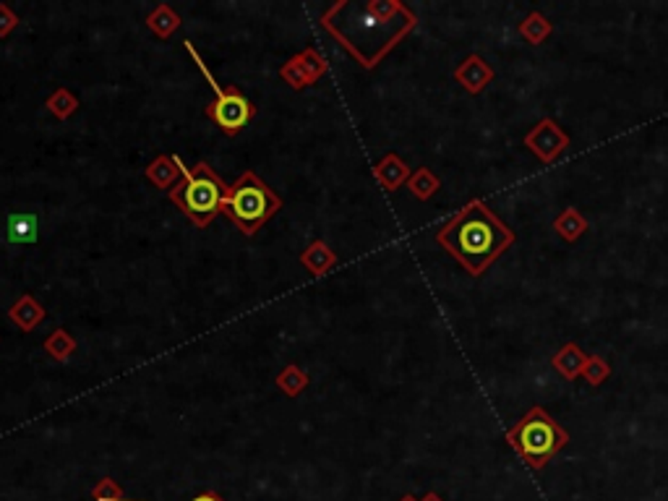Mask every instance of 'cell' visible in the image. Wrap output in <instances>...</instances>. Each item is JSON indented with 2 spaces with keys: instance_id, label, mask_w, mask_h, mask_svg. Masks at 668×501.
<instances>
[{
  "instance_id": "1",
  "label": "cell",
  "mask_w": 668,
  "mask_h": 501,
  "mask_svg": "<svg viewBox=\"0 0 668 501\" xmlns=\"http://www.w3.org/2000/svg\"><path fill=\"white\" fill-rule=\"evenodd\" d=\"M322 26L363 66L376 69L415 26V14L400 0H340L322 16Z\"/></svg>"
},
{
  "instance_id": "26",
  "label": "cell",
  "mask_w": 668,
  "mask_h": 501,
  "mask_svg": "<svg viewBox=\"0 0 668 501\" xmlns=\"http://www.w3.org/2000/svg\"><path fill=\"white\" fill-rule=\"evenodd\" d=\"M120 501H136V499H120ZM191 501H225L220 494H214V491H204V494H199L196 499Z\"/></svg>"
},
{
  "instance_id": "24",
  "label": "cell",
  "mask_w": 668,
  "mask_h": 501,
  "mask_svg": "<svg viewBox=\"0 0 668 501\" xmlns=\"http://www.w3.org/2000/svg\"><path fill=\"white\" fill-rule=\"evenodd\" d=\"M92 499L94 501H120V499H126V494H123V488H120L113 478H102L92 488Z\"/></svg>"
},
{
  "instance_id": "15",
  "label": "cell",
  "mask_w": 668,
  "mask_h": 501,
  "mask_svg": "<svg viewBox=\"0 0 668 501\" xmlns=\"http://www.w3.org/2000/svg\"><path fill=\"white\" fill-rule=\"evenodd\" d=\"M551 364L567 382H575L577 376H582V368L588 364V355L582 353V347L577 342H567L564 347L556 350Z\"/></svg>"
},
{
  "instance_id": "27",
  "label": "cell",
  "mask_w": 668,
  "mask_h": 501,
  "mask_svg": "<svg viewBox=\"0 0 668 501\" xmlns=\"http://www.w3.org/2000/svg\"><path fill=\"white\" fill-rule=\"evenodd\" d=\"M420 501H444V499H441L438 494H434V491H428V494H426V496H423Z\"/></svg>"
},
{
  "instance_id": "14",
  "label": "cell",
  "mask_w": 668,
  "mask_h": 501,
  "mask_svg": "<svg viewBox=\"0 0 668 501\" xmlns=\"http://www.w3.org/2000/svg\"><path fill=\"white\" fill-rule=\"evenodd\" d=\"M337 253L329 249L324 241H311L308 249L300 253V264L314 274V277H322V274H329L334 267H337Z\"/></svg>"
},
{
  "instance_id": "12",
  "label": "cell",
  "mask_w": 668,
  "mask_h": 501,
  "mask_svg": "<svg viewBox=\"0 0 668 501\" xmlns=\"http://www.w3.org/2000/svg\"><path fill=\"white\" fill-rule=\"evenodd\" d=\"M5 238L8 243H24L34 246L40 238V220L34 212H14L5 222Z\"/></svg>"
},
{
  "instance_id": "13",
  "label": "cell",
  "mask_w": 668,
  "mask_h": 501,
  "mask_svg": "<svg viewBox=\"0 0 668 501\" xmlns=\"http://www.w3.org/2000/svg\"><path fill=\"white\" fill-rule=\"evenodd\" d=\"M181 157L178 155H160L155 162H149L146 167V178L155 183L157 188H167L173 191L178 183L183 181V170H181Z\"/></svg>"
},
{
  "instance_id": "9",
  "label": "cell",
  "mask_w": 668,
  "mask_h": 501,
  "mask_svg": "<svg viewBox=\"0 0 668 501\" xmlns=\"http://www.w3.org/2000/svg\"><path fill=\"white\" fill-rule=\"evenodd\" d=\"M494 76H496L494 66L485 58H481V55H467L460 66L455 69V81L465 91H470V94H481L494 81Z\"/></svg>"
},
{
  "instance_id": "6",
  "label": "cell",
  "mask_w": 668,
  "mask_h": 501,
  "mask_svg": "<svg viewBox=\"0 0 668 501\" xmlns=\"http://www.w3.org/2000/svg\"><path fill=\"white\" fill-rule=\"evenodd\" d=\"M185 50H188V55L193 58V63H196V69L204 73V79H207V84L212 87L214 91V102H209L207 105V118L222 131V134H228V137H238L251 120H254L256 115V105L243 94V91L238 90V87H232V84H220L214 76H212V71L207 69V63L199 58V52H196V47L191 40H185L183 43Z\"/></svg>"
},
{
  "instance_id": "19",
  "label": "cell",
  "mask_w": 668,
  "mask_h": 501,
  "mask_svg": "<svg viewBox=\"0 0 668 501\" xmlns=\"http://www.w3.org/2000/svg\"><path fill=\"white\" fill-rule=\"evenodd\" d=\"M42 347H45V353L52 358V361L66 364L71 355L76 353V340H73V335H71L69 329L58 326V329H52V332L47 335V340L42 342Z\"/></svg>"
},
{
  "instance_id": "23",
  "label": "cell",
  "mask_w": 668,
  "mask_h": 501,
  "mask_svg": "<svg viewBox=\"0 0 668 501\" xmlns=\"http://www.w3.org/2000/svg\"><path fill=\"white\" fill-rule=\"evenodd\" d=\"M582 376L590 387H600L608 376H611V365L600 355H588V364L582 368Z\"/></svg>"
},
{
  "instance_id": "5",
  "label": "cell",
  "mask_w": 668,
  "mask_h": 501,
  "mask_svg": "<svg viewBox=\"0 0 668 501\" xmlns=\"http://www.w3.org/2000/svg\"><path fill=\"white\" fill-rule=\"evenodd\" d=\"M279 209H282V199L254 170H246L232 183L225 202L220 206V212L228 214L232 225L249 238L264 228Z\"/></svg>"
},
{
  "instance_id": "18",
  "label": "cell",
  "mask_w": 668,
  "mask_h": 501,
  "mask_svg": "<svg viewBox=\"0 0 668 501\" xmlns=\"http://www.w3.org/2000/svg\"><path fill=\"white\" fill-rule=\"evenodd\" d=\"M181 16L167 5V3H162L157 5L149 16H146V26L160 37V40H170L178 29H181Z\"/></svg>"
},
{
  "instance_id": "25",
  "label": "cell",
  "mask_w": 668,
  "mask_h": 501,
  "mask_svg": "<svg viewBox=\"0 0 668 501\" xmlns=\"http://www.w3.org/2000/svg\"><path fill=\"white\" fill-rule=\"evenodd\" d=\"M19 24H22L19 14H16V11H11V5L0 3V40L11 37V32H14Z\"/></svg>"
},
{
  "instance_id": "7",
  "label": "cell",
  "mask_w": 668,
  "mask_h": 501,
  "mask_svg": "<svg viewBox=\"0 0 668 501\" xmlns=\"http://www.w3.org/2000/svg\"><path fill=\"white\" fill-rule=\"evenodd\" d=\"M522 141L543 165H553L561 157V152L569 147V134L553 118H543L525 134Z\"/></svg>"
},
{
  "instance_id": "4",
  "label": "cell",
  "mask_w": 668,
  "mask_h": 501,
  "mask_svg": "<svg viewBox=\"0 0 668 501\" xmlns=\"http://www.w3.org/2000/svg\"><path fill=\"white\" fill-rule=\"evenodd\" d=\"M181 170H183V181L173 191H167V196L193 225L209 228L212 220L220 214V206L225 202L231 185L209 167V162H196L193 167H185L181 162Z\"/></svg>"
},
{
  "instance_id": "28",
  "label": "cell",
  "mask_w": 668,
  "mask_h": 501,
  "mask_svg": "<svg viewBox=\"0 0 668 501\" xmlns=\"http://www.w3.org/2000/svg\"><path fill=\"white\" fill-rule=\"evenodd\" d=\"M400 501H418V499H415V496H410V494H405V496H402Z\"/></svg>"
},
{
  "instance_id": "2",
  "label": "cell",
  "mask_w": 668,
  "mask_h": 501,
  "mask_svg": "<svg viewBox=\"0 0 668 501\" xmlns=\"http://www.w3.org/2000/svg\"><path fill=\"white\" fill-rule=\"evenodd\" d=\"M437 243L455 261H460L470 277H481L504 250L514 246V230L502 222L485 202L473 199L438 228Z\"/></svg>"
},
{
  "instance_id": "22",
  "label": "cell",
  "mask_w": 668,
  "mask_h": 501,
  "mask_svg": "<svg viewBox=\"0 0 668 501\" xmlns=\"http://www.w3.org/2000/svg\"><path fill=\"white\" fill-rule=\"evenodd\" d=\"M45 105L47 110L55 115L58 120H69L71 115L79 110V97H76L71 90H66V87H58V90L47 97Z\"/></svg>"
},
{
  "instance_id": "21",
  "label": "cell",
  "mask_w": 668,
  "mask_h": 501,
  "mask_svg": "<svg viewBox=\"0 0 668 501\" xmlns=\"http://www.w3.org/2000/svg\"><path fill=\"white\" fill-rule=\"evenodd\" d=\"M308 382H311V376L296 364L285 365L277 376V387L282 389V394H287V397H298L300 392L308 387Z\"/></svg>"
},
{
  "instance_id": "10",
  "label": "cell",
  "mask_w": 668,
  "mask_h": 501,
  "mask_svg": "<svg viewBox=\"0 0 668 501\" xmlns=\"http://www.w3.org/2000/svg\"><path fill=\"white\" fill-rule=\"evenodd\" d=\"M8 317L22 329L24 335H29V332H34L47 319V311L37 298L29 296V293H22V296L16 298V303L8 308Z\"/></svg>"
},
{
  "instance_id": "17",
  "label": "cell",
  "mask_w": 668,
  "mask_h": 501,
  "mask_svg": "<svg viewBox=\"0 0 668 501\" xmlns=\"http://www.w3.org/2000/svg\"><path fill=\"white\" fill-rule=\"evenodd\" d=\"M520 34L528 45L538 47L543 45L553 34V22L549 16H543L541 11H531L522 22H520Z\"/></svg>"
},
{
  "instance_id": "16",
  "label": "cell",
  "mask_w": 668,
  "mask_h": 501,
  "mask_svg": "<svg viewBox=\"0 0 668 501\" xmlns=\"http://www.w3.org/2000/svg\"><path fill=\"white\" fill-rule=\"evenodd\" d=\"M588 228H590V222L585 220V214H582L577 206L564 209V212L553 220L556 235H559L561 241H567V243H577V241L588 232Z\"/></svg>"
},
{
  "instance_id": "3",
  "label": "cell",
  "mask_w": 668,
  "mask_h": 501,
  "mask_svg": "<svg viewBox=\"0 0 668 501\" xmlns=\"http://www.w3.org/2000/svg\"><path fill=\"white\" fill-rule=\"evenodd\" d=\"M507 441L528 468L543 470L569 444V431L546 408L535 405L509 429Z\"/></svg>"
},
{
  "instance_id": "8",
  "label": "cell",
  "mask_w": 668,
  "mask_h": 501,
  "mask_svg": "<svg viewBox=\"0 0 668 501\" xmlns=\"http://www.w3.org/2000/svg\"><path fill=\"white\" fill-rule=\"evenodd\" d=\"M326 69H329V63H326V58H324L322 52L316 47H306L303 52L293 55L279 69V79L285 84H290L296 91H300L306 90V87H314L324 73H326Z\"/></svg>"
},
{
  "instance_id": "11",
  "label": "cell",
  "mask_w": 668,
  "mask_h": 501,
  "mask_svg": "<svg viewBox=\"0 0 668 501\" xmlns=\"http://www.w3.org/2000/svg\"><path fill=\"white\" fill-rule=\"evenodd\" d=\"M410 175H413V170L408 167V162L402 160L400 155H394V152H390L384 160L373 167V178L379 181V185H381L384 191H397V188H402L405 183L410 181Z\"/></svg>"
},
{
  "instance_id": "20",
  "label": "cell",
  "mask_w": 668,
  "mask_h": 501,
  "mask_svg": "<svg viewBox=\"0 0 668 501\" xmlns=\"http://www.w3.org/2000/svg\"><path fill=\"white\" fill-rule=\"evenodd\" d=\"M408 188H410V194H413L418 202H428L438 188H441V181L434 175L431 167H418V170H413L410 181H408Z\"/></svg>"
}]
</instances>
